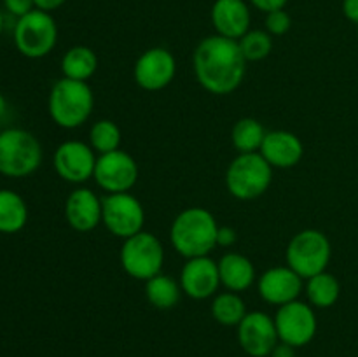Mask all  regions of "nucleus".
Here are the masks:
<instances>
[{
    "label": "nucleus",
    "instance_id": "obj_1",
    "mask_svg": "<svg viewBox=\"0 0 358 357\" xmlns=\"http://www.w3.org/2000/svg\"><path fill=\"white\" fill-rule=\"evenodd\" d=\"M192 69L198 83L212 94H229L241 86L247 74V59L238 41L210 35L194 49Z\"/></svg>",
    "mask_w": 358,
    "mask_h": 357
},
{
    "label": "nucleus",
    "instance_id": "obj_2",
    "mask_svg": "<svg viewBox=\"0 0 358 357\" xmlns=\"http://www.w3.org/2000/svg\"><path fill=\"white\" fill-rule=\"evenodd\" d=\"M219 227L215 216L210 210L203 206H189L171 223V247L185 259L208 255L217 247Z\"/></svg>",
    "mask_w": 358,
    "mask_h": 357
},
{
    "label": "nucleus",
    "instance_id": "obj_3",
    "mask_svg": "<svg viewBox=\"0 0 358 357\" xmlns=\"http://www.w3.org/2000/svg\"><path fill=\"white\" fill-rule=\"evenodd\" d=\"M94 108L93 90L84 80L62 77L52 84L48 98V111L55 125L65 130L80 128Z\"/></svg>",
    "mask_w": 358,
    "mask_h": 357
},
{
    "label": "nucleus",
    "instance_id": "obj_4",
    "mask_svg": "<svg viewBox=\"0 0 358 357\" xmlns=\"http://www.w3.org/2000/svg\"><path fill=\"white\" fill-rule=\"evenodd\" d=\"M275 168L261 153L238 154L226 172V188L233 198L241 202L261 198L269 189Z\"/></svg>",
    "mask_w": 358,
    "mask_h": 357
},
{
    "label": "nucleus",
    "instance_id": "obj_5",
    "mask_svg": "<svg viewBox=\"0 0 358 357\" xmlns=\"http://www.w3.org/2000/svg\"><path fill=\"white\" fill-rule=\"evenodd\" d=\"M332 258V245L327 234L320 230H303L290 238L285 248L287 266L303 280L325 272Z\"/></svg>",
    "mask_w": 358,
    "mask_h": 357
},
{
    "label": "nucleus",
    "instance_id": "obj_6",
    "mask_svg": "<svg viewBox=\"0 0 358 357\" xmlns=\"http://www.w3.org/2000/svg\"><path fill=\"white\" fill-rule=\"evenodd\" d=\"M42 163V146L34 133L21 128L0 132V174L21 178L34 174Z\"/></svg>",
    "mask_w": 358,
    "mask_h": 357
},
{
    "label": "nucleus",
    "instance_id": "obj_7",
    "mask_svg": "<svg viewBox=\"0 0 358 357\" xmlns=\"http://www.w3.org/2000/svg\"><path fill=\"white\" fill-rule=\"evenodd\" d=\"M119 261L131 279L147 282L152 276L163 273L164 247L156 234L140 231L122 240Z\"/></svg>",
    "mask_w": 358,
    "mask_h": 357
},
{
    "label": "nucleus",
    "instance_id": "obj_8",
    "mask_svg": "<svg viewBox=\"0 0 358 357\" xmlns=\"http://www.w3.org/2000/svg\"><path fill=\"white\" fill-rule=\"evenodd\" d=\"M58 42V24L51 13L34 9L17 18L14 27V44L23 56L38 59L48 56Z\"/></svg>",
    "mask_w": 358,
    "mask_h": 357
},
{
    "label": "nucleus",
    "instance_id": "obj_9",
    "mask_svg": "<svg viewBox=\"0 0 358 357\" xmlns=\"http://www.w3.org/2000/svg\"><path fill=\"white\" fill-rule=\"evenodd\" d=\"M101 224L114 237L126 238L143 231L145 210L131 192H114L101 198Z\"/></svg>",
    "mask_w": 358,
    "mask_h": 357
},
{
    "label": "nucleus",
    "instance_id": "obj_10",
    "mask_svg": "<svg viewBox=\"0 0 358 357\" xmlns=\"http://www.w3.org/2000/svg\"><path fill=\"white\" fill-rule=\"evenodd\" d=\"M273 318H275L280 342L287 343L294 349L306 346L318 331V318L315 308L301 300L278 307Z\"/></svg>",
    "mask_w": 358,
    "mask_h": 357
},
{
    "label": "nucleus",
    "instance_id": "obj_11",
    "mask_svg": "<svg viewBox=\"0 0 358 357\" xmlns=\"http://www.w3.org/2000/svg\"><path fill=\"white\" fill-rule=\"evenodd\" d=\"M138 175L140 170L135 158L126 150L117 149L98 156L93 178L98 188L107 191L108 195H114L131 191L138 181Z\"/></svg>",
    "mask_w": 358,
    "mask_h": 357
},
{
    "label": "nucleus",
    "instance_id": "obj_12",
    "mask_svg": "<svg viewBox=\"0 0 358 357\" xmlns=\"http://www.w3.org/2000/svg\"><path fill=\"white\" fill-rule=\"evenodd\" d=\"M96 153L90 144L83 140H66L55 150V170L59 177L70 184L80 186L93 178L96 167Z\"/></svg>",
    "mask_w": 358,
    "mask_h": 357
},
{
    "label": "nucleus",
    "instance_id": "obj_13",
    "mask_svg": "<svg viewBox=\"0 0 358 357\" xmlns=\"http://www.w3.org/2000/svg\"><path fill=\"white\" fill-rule=\"evenodd\" d=\"M177 74V62L166 48H150L138 56L133 66L136 86L145 91H161L170 86Z\"/></svg>",
    "mask_w": 358,
    "mask_h": 357
},
{
    "label": "nucleus",
    "instance_id": "obj_14",
    "mask_svg": "<svg viewBox=\"0 0 358 357\" xmlns=\"http://www.w3.org/2000/svg\"><path fill=\"white\" fill-rule=\"evenodd\" d=\"M236 329L238 343L250 357H269L280 342L275 318L264 312H248Z\"/></svg>",
    "mask_w": 358,
    "mask_h": 357
},
{
    "label": "nucleus",
    "instance_id": "obj_15",
    "mask_svg": "<svg viewBox=\"0 0 358 357\" xmlns=\"http://www.w3.org/2000/svg\"><path fill=\"white\" fill-rule=\"evenodd\" d=\"M219 265L210 255L191 258L185 261L180 272V287L185 296L192 300H208L219 293Z\"/></svg>",
    "mask_w": 358,
    "mask_h": 357
},
{
    "label": "nucleus",
    "instance_id": "obj_16",
    "mask_svg": "<svg viewBox=\"0 0 358 357\" xmlns=\"http://www.w3.org/2000/svg\"><path fill=\"white\" fill-rule=\"evenodd\" d=\"M304 280L290 266H273L257 276V293L266 303L282 307L299 300Z\"/></svg>",
    "mask_w": 358,
    "mask_h": 357
},
{
    "label": "nucleus",
    "instance_id": "obj_17",
    "mask_svg": "<svg viewBox=\"0 0 358 357\" xmlns=\"http://www.w3.org/2000/svg\"><path fill=\"white\" fill-rule=\"evenodd\" d=\"M259 153L273 168L287 170L296 167L303 160L304 146L296 133L289 130H273L266 133Z\"/></svg>",
    "mask_w": 358,
    "mask_h": 357
},
{
    "label": "nucleus",
    "instance_id": "obj_18",
    "mask_svg": "<svg viewBox=\"0 0 358 357\" xmlns=\"http://www.w3.org/2000/svg\"><path fill=\"white\" fill-rule=\"evenodd\" d=\"M65 219L79 233L93 231L101 224V198L90 188H77L65 202Z\"/></svg>",
    "mask_w": 358,
    "mask_h": 357
},
{
    "label": "nucleus",
    "instance_id": "obj_19",
    "mask_svg": "<svg viewBox=\"0 0 358 357\" xmlns=\"http://www.w3.org/2000/svg\"><path fill=\"white\" fill-rule=\"evenodd\" d=\"M250 7L245 0H215L212 6V24L217 35L240 41L250 30Z\"/></svg>",
    "mask_w": 358,
    "mask_h": 357
},
{
    "label": "nucleus",
    "instance_id": "obj_20",
    "mask_svg": "<svg viewBox=\"0 0 358 357\" xmlns=\"http://www.w3.org/2000/svg\"><path fill=\"white\" fill-rule=\"evenodd\" d=\"M217 265H219L220 284L226 287V290L240 294L257 282L254 262L240 252H226L217 261Z\"/></svg>",
    "mask_w": 358,
    "mask_h": 357
},
{
    "label": "nucleus",
    "instance_id": "obj_21",
    "mask_svg": "<svg viewBox=\"0 0 358 357\" xmlns=\"http://www.w3.org/2000/svg\"><path fill=\"white\" fill-rule=\"evenodd\" d=\"M96 70L98 56L87 46H73L62 58V72L66 79L87 83L96 74Z\"/></svg>",
    "mask_w": 358,
    "mask_h": 357
},
{
    "label": "nucleus",
    "instance_id": "obj_22",
    "mask_svg": "<svg viewBox=\"0 0 358 357\" xmlns=\"http://www.w3.org/2000/svg\"><path fill=\"white\" fill-rule=\"evenodd\" d=\"M304 282H306L304 289H306L308 303L313 308L325 310V308L334 307L341 296V284H339L338 276L329 273L327 270L304 280Z\"/></svg>",
    "mask_w": 358,
    "mask_h": 357
},
{
    "label": "nucleus",
    "instance_id": "obj_23",
    "mask_svg": "<svg viewBox=\"0 0 358 357\" xmlns=\"http://www.w3.org/2000/svg\"><path fill=\"white\" fill-rule=\"evenodd\" d=\"M28 220V206L13 189H0V233L13 234L23 230Z\"/></svg>",
    "mask_w": 358,
    "mask_h": 357
},
{
    "label": "nucleus",
    "instance_id": "obj_24",
    "mask_svg": "<svg viewBox=\"0 0 358 357\" xmlns=\"http://www.w3.org/2000/svg\"><path fill=\"white\" fill-rule=\"evenodd\" d=\"M145 298L157 310H171L182 298L180 282L173 276L159 273L145 282Z\"/></svg>",
    "mask_w": 358,
    "mask_h": 357
},
{
    "label": "nucleus",
    "instance_id": "obj_25",
    "mask_svg": "<svg viewBox=\"0 0 358 357\" xmlns=\"http://www.w3.org/2000/svg\"><path fill=\"white\" fill-rule=\"evenodd\" d=\"M266 133L268 132L261 121L255 118H241L240 121L234 122L231 130V144L238 150V154L259 153Z\"/></svg>",
    "mask_w": 358,
    "mask_h": 357
},
{
    "label": "nucleus",
    "instance_id": "obj_26",
    "mask_svg": "<svg viewBox=\"0 0 358 357\" xmlns=\"http://www.w3.org/2000/svg\"><path fill=\"white\" fill-rule=\"evenodd\" d=\"M210 308H212V317L215 318V322L226 328H238V324L248 314L245 301L241 300L240 294L233 290L217 293Z\"/></svg>",
    "mask_w": 358,
    "mask_h": 357
},
{
    "label": "nucleus",
    "instance_id": "obj_27",
    "mask_svg": "<svg viewBox=\"0 0 358 357\" xmlns=\"http://www.w3.org/2000/svg\"><path fill=\"white\" fill-rule=\"evenodd\" d=\"M121 128L112 119H98L96 122L91 125L90 146L93 147V150L98 156L121 149Z\"/></svg>",
    "mask_w": 358,
    "mask_h": 357
},
{
    "label": "nucleus",
    "instance_id": "obj_28",
    "mask_svg": "<svg viewBox=\"0 0 358 357\" xmlns=\"http://www.w3.org/2000/svg\"><path fill=\"white\" fill-rule=\"evenodd\" d=\"M238 44L247 62H261L273 51V38L264 30H248Z\"/></svg>",
    "mask_w": 358,
    "mask_h": 357
},
{
    "label": "nucleus",
    "instance_id": "obj_29",
    "mask_svg": "<svg viewBox=\"0 0 358 357\" xmlns=\"http://www.w3.org/2000/svg\"><path fill=\"white\" fill-rule=\"evenodd\" d=\"M290 28H292V18L285 9H278L266 14V31L269 35L280 37V35H285Z\"/></svg>",
    "mask_w": 358,
    "mask_h": 357
},
{
    "label": "nucleus",
    "instance_id": "obj_30",
    "mask_svg": "<svg viewBox=\"0 0 358 357\" xmlns=\"http://www.w3.org/2000/svg\"><path fill=\"white\" fill-rule=\"evenodd\" d=\"M3 6L10 14L17 18L24 16V14L31 13L35 9L34 0H3Z\"/></svg>",
    "mask_w": 358,
    "mask_h": 357
},
{
    "label": "nucleus",
    "instance_id": "obj_31",
    "mask_svg": "<svg viewBox=\"0 0 358 357\" xmlns=\"http://www.w3.org/2000/svg\"><path fill=\"white\" fill-rule=\"evenodd\" d=\"M238 240V233L234 227L231 226H220L219 233H217V247H233Z\"/></svg>",
    "mask_w": 358,
    "mask_h": 357
},
{
    "label": "nucleus",
    "instance_id": "obj_32",
    "mask_svg": "<svg viewBox=\"0 0 358 357\" xmlns=\"http://www.w3.org/2000/svg\"><path fill=\"white\" fill-rule=\"evenodd\" d=\"M287 2H289V0H250V4L255 7V9L262 10V13L266 14L278 9H285Z\"/></svg>",
    "mask_w": 358,
    "mask_h": 357
},
{
    "label": "nucleus",
    "instance_id": "obj_33",
    "mask_svg": "<svg viewBox=\"0 0 358 357\" xmlns=\"http://www.w3.org/2000/svg\"><path fill=\"white\" fill-rule=\"evenodd\" d=\"M343 14L346 20L358 24V0H343Z\"/></svg>",
    "mask_w": 358,
    "mask_h": 357
},
{
    "label": "nucleus",
    "instance_id": "obj_34",
    "mask_svg": "<svg viewBox=\"0 0 358 357\" xmlns=\"http://www.w3.org/2000/svg\"><path fill=\"white\" fill-rule=\"evenodd\" d=\"M269 357H296V349L287 343L278 342V345L273 349V352L269 354Z\"/></svg>",
    "mask_w": 358,
    "mask_h": 357
},
{
    "label": "nucleus",
    "instance_id": "obj_35",
    "mask_svg": "<svg viewBox=\"0 0 358 357\" xmlns=\"http://www.w3.org/2000/svg\"><path fill=\"white\" fill-rule=\"evenodd\" d=\"M35 9L45 10V13H51V10L59 9L66 0H34Z\"/></svg>",
    "mask_w": 358,
    "mask_h": 357
},
{
    "label": "nucleus",
    "instance_id": "obj_36",
    "mask_svg": "<svg viewBox=\"0 0 358 357\" xmlns=\"http://www.w3.org/2000/svg\"><path fill=\"white\" fill-rule=\"evenodd\" d=\"M6 111H7V100H6V97L0 93V118H3Z\"/></svg>",
    "mask_w": 358,
    "mask_h": 357
},
{
    "label": "nucleus",
    "instance_id": "obj_37",
    "mask_svg": "<svg viewBox=\"0 0 358 357\" xmlns=\"http://www.w3.org/2000/svg\"><path fill=\"white\" fill-rule=\"evenodd\" d=\"M2 28H3V16L2 13H0V34H2Z\"/></svg>",
    "mask_w": 358,
    "mask_h": 357
}]
</instances>
